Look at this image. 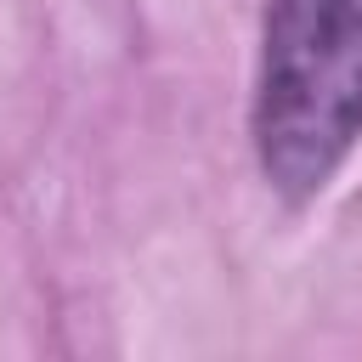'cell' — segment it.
<instances>
[{
  "instance_id": "6da1fadb",
  "label": "cell",
  "mask_w": 362,
  "mask_h": 362,
  "mask_svg": "<svg viewBox=\"0 0 362 362\" xmlns=\"http://www.w3.org/2000/svg\"><path fill=\"white\" fill-rule=\"evenodd\" d=\"M255 158L288 204L317 198L362 136V0H272L255 79Z\"/></svg>"
}]
</instances>
